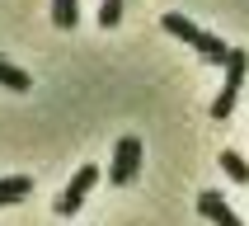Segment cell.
<instances>
[{
  "mask_svg": "<svg viewBox=\"0 0 249 226\" xmlns=\"http://www.w3.org/2000/svg\"><path fill=\"white\" fill-rule=\"evenodd\" d=\"M160 24H165L169 38H183L197 56H207V61H216V66H226V61H231V52H235V47H231V42H221L216 33H202V28H197L188 14H165Z\"/></svg>",
  "mask_w": 249,
  "mask_h": 226,
  "instance_id": "6da1fadb",
  "label": "cell"
},
{
  "mask_svg": "<svg viewBox=\"0 0 249 226\" xmlns=\"http://www.w3.org/2000/svg\"><path fill=\"white\" fill-rule=\"evenodd\" d=\"M245 71H249V56L235 47L231 61H226V85H221V94L212 99V118H216V123L231 118V109H235V99H240V85H245Z\"/></svg>",
  "mask_w": 249,
  "mask_h": 226,
  "instance_id": "7a4b0ae2",
  "label": "cell"
},
{
  "mask_svg": "<svg viewBox=\"0 0 249 226\" xmlns=\"http://www.w3.org/2000/svg\"><path fill=\"white\" fill-rule=\"evenodd\" d=\"M99 184V170L94 165H80L75 174H71V184L61 188V198H56V217H71V212H80V203L89 198V188Z\"/></svg>",
  "mask_w": 249,
  "mask_h": 226,
  "instance_id": "3957f363",
  "label": "cell"
},
{
  "mask_svg": "<svg viewBox=\"0 0 249 226\" xmlns=\"http://www.w3.org/2000/svg\"><path fill=\"white\" fill-rule=\"evenodd\" d=\"M137 170H141V141H137V137H123V141H118V151H113L108 179L118 184V188H127V184L137 179Z\"/></svg>",
  "mask_w": 249,
  "mask_h": 226,
  "instance_id": "277c9868",
  "label": "cell"
},
{
  "mask_svg": "<svg viewBox=\"0 0 249 226\" xmlns=\"http://www.w3.org/2000/svg\"><path fill=\"white\" fill-rule=\"evenodd\" d=\"M197 212H202V217H207V222H216V226H240V217L231 207H226V198L221 193H197Z\"/></svg>",
  "mask_w": 249,
  "mask_h": 226,
  "instance_id": "5b68a950",
  "label": "cell"
},
{
  "mask_svg": "<svg viewBox=\"0 0 249 226\" xmlns=\"http://www.w3.org/2000/svg\"><path fill=\"white\" fill-rule=\"evenodd\" d=\"M28 193H33V179H28V174H5V179H0V207L24 203Z\"/></svg>",
  "mask_w": 249,
  "mask_h": 226,
  "instance_id": "8992f818",
  "label": "cell"
},
{
  "mask_svg": "<svg viewBox=\"0 0 249 226\" xmlns=\"http://www.w3.org/2000/svg\"><path fill=\"white\" fill-rule=\"evenodd\" d=\"M216 160H221V170H226V174H231L235 184H249V160H245L240 151H221Z\"/></svg>",
  "mask_w": 249,
  "mask_h": 226,
  "instance_id": "52a82bcc",
  "label": "cell"
},
{
  "mask_svg": "<svg viewBox=\"0 0 249 226\" xmlns=\"http://www.w3.org/2000/svg\"><path fill=\"white\" fill-rule=\"evenodd\" d=\"M0 85H5V90H19V94H24V90H28L33 80H28V71H19L14 61H5V56H0Z\"/></svg>",
  "mask_w": 249,
  "mask_h": 226,
  "instance_id": "ba28073f",
  "label": "cell"
},
{
  "mask_svg": "<svg viewBox=\"0 0 249 226\" xmlns=\"http://www.w3.org/2000/svg\"><path fill=\"white\" fill-rule=\"evenodd\" d=\"M52 24L56 28H75L80 24V5L75 0H52Z\"/></svg>",
  "mask_w": 249,
  "mask_h": 226,
  "instance_id": "9c48e42d",
  "label": "cell"
},
{
  "mask_svg": "<svg viewBox=\"0 0 249 226\" xmlns=\"http://www.w3.org/2000/svg\"><path fill=\"white\" fill-rule=\"evenodd\" d=\"M123 5H127V0H99V24L113 28L118 19H123Z\"/></svg>",
  "mask_w": 249,
  "mask_h": 226,
  "instance_id": "30bf717a",
  "label": "cell"
}]
</instances>
